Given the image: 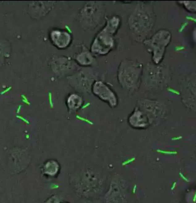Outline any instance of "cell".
<instances>
[{"label": "cell", "instance_id": "4", "mask_svg": "<svg viewBox=\"0 0 196 203\" xmlns=\"http://www.w3.org/2000/svg\"><path fill=\"white\" fill-rule=\"evenodd\" d=\"M181 137H175L174 138H173V140H178V139H180L181 138Z\"/></svg>", "mask_w": 196, "mask_h": 203}, {"label": "cell", "instance_id": "1", "mask_svg": "<svg viewBox=\"0 0 196 203\" xmlns=\"http://www.w3.org/2000/svg\"><path fill=\"white\" fill-rule=\"evenodd\" d=\"M51 39L55 45L62 49L68 47L71 40V36L68 33L59 30L52 32Z\"/></svg>", "mask_w": 196, "mask_h": 203}, {"label": "cell", "instance_id": "2", "mask_svg": "<svg viewBox=\"0 0 196 203\" xmlns=\"http://www.w3.org/2000/svg\"><path fill=\"white\" fill-rule=\"evenodd\" d=\"M47 165V171L48 172L49 174L53 175L58 171V166L55 162H51L50 163V167L49 164Z\"/></svg>", "mask_w": 196, "mask_h": 203}, {"label": "cell", "instance_id": "3", "mask_svg": "<svg viewBox=\"0 0 196 203\" xmlns=\"http://www.w3.org/2000/svg\"><path fill=\"white\" fill-rule=\"evenodd\" d=\"M157 152L160 153H162L165 154H174L176 153V152H171V151H163V150H157Z\"/></svg>", "mask_w": 196, "mask_h": 203}]
</instances>
